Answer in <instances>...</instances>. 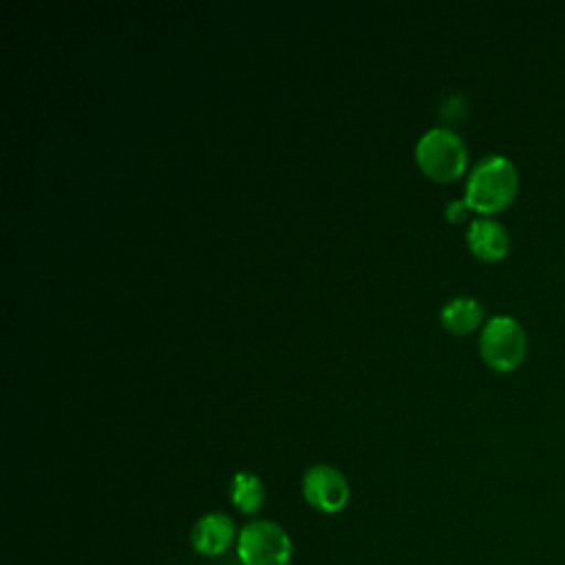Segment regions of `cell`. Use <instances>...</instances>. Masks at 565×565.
<instances>
[{"instance_id":"6da1fadb","label":"cell","mask_w":565,"mask_h":565,"mask_svg":"<svg viewBox=\"0 0 565 565\" xmlns=\"http://www.w3.org/2000/svg\"><path fill=\"white\" fill-rule=\"evenodd\" d=\"M519 188V174L514 163L503 154H490L481 159L466 183V203L481 214H494L510 205Z\"/></svg>"},{"instance_id":"7a4b0ae2","label":"cell","mask_w":565,"mask_h":565,"mask_svg":"<svg viewBox=\"0 0 565 565\" xmlns=\"http://www.w3.org/2000/svg\"><path fill=\"white\" fill-rule=\"evenodd\" d=\"M417 166L433 181H452L466 170L468 150L461 137L450 128H430L415 146Z\"/></svg>"},{"instance_id":"3957f363","label":"cell","mask_w":565,"mask_h":565,"mask_svg":"<svg viewBox=\"0 0 565 565\" xmlns=\"http://www.w3.org/2000/svg\"><path fill=\"white\" fill-rule=\"evenodd\" d=\"M291 552L287 530L269 519L249 521L236 539V554L243 565H289Z\"/></svg>"},{"instance_id":"277c9868","label":"cell","mask_w":565,"mask_h":565,"mask_svg":"<svg viewBox=\"0 0 565 565\" xmlns=\"http://www.w3.org/2000/svg\"><path fill=\"white\" fill-rule=\"evenodd\" d=\"M525 331L512 316H494L479 335L483 362L501 373L514 371L525 358Z\"/></svg>"},{"instance_id":"5b68a950","label":"cell","mask_w":565,"mask_h":565,"mask_svg":"<svg viewBox=\"0 0 565 565\" xmlns=\"http://www.w3.org/2000/svg\"><path fill=\"white\" fill-rule=\"evenodd\" d=\"M300 488L305 501L324 514L340 512L349 501V483L344 475L327 463H316L307 468Z\"/></svg>"},{"instance_id":"8992f818","label":"cell","mask_w":565,"mask_h":565,"mask_svg":"<svg viewBox=\"0 0 565 565\" xmlns=\"http://www.w3.org/2000/svg\"><path fill=\"white\" fill-rule=\"evenodd\" d=\"M236 539L234 521L225 512H207L190 530V543L203 556H221Z\"/></svg>"},{"instance_id":"52a82bcc","label":"cell","mask_w":565,"mask_h":565,"mask_svg":"<svg viewBox=\"0 0 565 565\" xmlns=\"http://www.w3.org/2000/svg\"><path fill=\"white\" fill-rule=\"evenodd\" d=\"M470 252L481 260H499L510 249L505 227L492 218H475L466 234Z\"/></svg>"},{"instance_id":"ba28073f","label":"cell","mask_w":565,"mask_h":565,"mask_svg":"<svg viewBox=\"0 0 565 565\" xmlns=\"http://www.w3.org/2000/svg\"><path fill=\"white\" fill-rule=\"evenodd\" d=\"M439 320L444 324V329H448L455 335H466L470 331H475L481 320H483V307L477 298L472 296H457L450 298L441 311H439Z\"/></svg>"},{"instance_id":"9c48e42d","label":"cell","mask_w":565,"mask_h":565,"mask_svg":"<svg viewBox=\"0 0 565 565\" xmlns=\"http://www.w3.org/2000/svg\"><path fill=\"white\" fill-rule=\"evenodd\" d=\"M230 499L243 514H254L265 503V486L258 475L238 470L230 483Z\"/></svg>"},{"instance_id":"30bf717a","label":"cell","mask_w":565,"mask_h":565,"mask_svg":"<svg viewBox=\"0 0 565 565\" xmlns=\"http://www.w3.org/2000/svg\"><path fill=\"white\" fill-rule=\"evenodd\" d=\"M466 210H468V203L466 201H450L446 205V218L450 223H459L463 216H466Z\"/></svg>"}]
</instances>
